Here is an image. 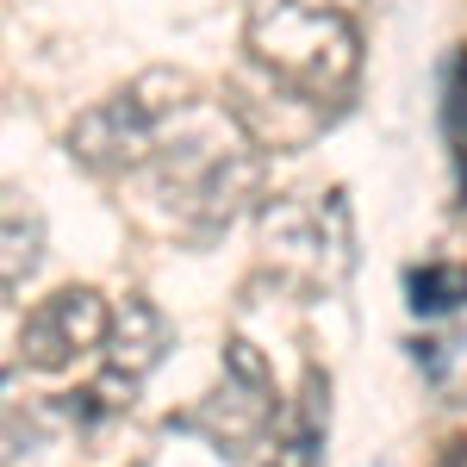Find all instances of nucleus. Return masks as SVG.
Segmentation results:
<instances>
[{
    "label": "nucleus",
    "mask_w": 467,
    "mask_h": 467,
    "mask_svg": "<svg viewBox=\"0 0 467 467\" xmlns=\"http://www.w3.org/2000/svg\"><path fill=\"white\" fill-rule=\"evenodd\" d=\"M275 411H281V393H275V374H268L262 349H255L250 337H231L224 343V380H218V393H206L193 411H181L175 424L206 436L218 455L244 462L255 442L275 431Z\"/></svg>",
    "instance_id": "20e7f679"
},
{
    "label": "nucleus",
    "mask_w": 467,
    "mask_h": 467,
    "mask_svg": "<svg viewBox=\"0 0 467 467\" xmlns=\"http://www.w3.org/2000/svg\"><path fill=\"white\" fill-rule=\"evenodd\" d=\"M37 262H44V218H37V206H26V193H6V255H0V287H6V299L26 293Z\"/></svg>",
    "instance_id": "6e6552de"
},
{
    "label": "nucleus",
    "mask_w": 467,
    "mask_h": 467,
    "mask_svg": "<svg viewBox=\"0 0 467 467\" xmlns=\"http://www.w3.org/2000/svg\"><path fill=\"white\" fill-rule=\"evenodd\" d=\"M442 131H449L455 175H462V193H467V50H455L442 63Z\"/></svg>",
    "instance_id": "9d476101"
},
{
    "label": "nucleus",
    "mask_w": 467,
    "mask_h": 467,
    "mask_svg": "<svg viewBox=\"0 0 467 467\" xmlns=\"http://www.w3.org/2000/svg\"><path fill=\"white\" fill-rule=\"evenodd\" d=\"M324 431H330V380H324V368H306L293 424L275 442V467H324Z\"/></svg>",
    "instance_id": "0eeeda50"
},
{
    "label": "nucleus",
    "mask_w": 467,
    "mask_h": 467,
    "mask_svg": "<svg viewBox=\"0 0 467 467\" xmlns=\"http://www.w3.org/2000/svg\"><path fill=\"white\" fill-rule=\"evenodd\" d=\"M405 293H411V312L418 318H449L467 306V268L455 262H424L405 275Z\"/></svg>",
    "instance_id": "1a4fd4ad"
},
{
    "label": "nucleus",
    "mask_w": 467,
    "mask_h": 467,
    "mask_svg": "<svg viewBox=\"0 0 467 467\" xmlns=\"http://www.w3.org/2000/svg\"><path fill=\"white\" fill-rule=\"evenodd\" d=\"M162 356H169V324H162V312L150 306L144 293H125L112 306V330H107V343H100V380L88 387L94 405H100V418L131 411L138 387L162 368Z\"/></svg>",
    "instance_id": "39448f33"
},
{
    "label": "nucleus",
    "mask_w": 467,
    "mask_h": 467,
    "mask_svg": "<svg viewBox=\"0 0 467 467\" xmlns=\"http://www.w3.org/2000/svg\"><path fill=\"white\" fill-rule=\"evenodd\" d=\"M69 150L175 237H218L262 200V150L244 119L175 69H150L88 107L69 125Z\"/></svg>",
    "instance_id": "f257e3e1"
},
{
    "label": "nucleus",
    "mask_w": 467,
    "mask_h": 467,
    "mask_svg": "<svg viewBox=\"0 0 467 467\" xmlns=\"http://www.w3.org/2000/svg\"><path fill=\"white\" fill-rule=\"evenodd\" d=\"M262 268L299 299H324L356 275V224L343 187L262 206Z\"/></svg>",
    "instance_id": "7ed1b4c3"
},
{
    "label": "nucleus",
    "mask_w": 467,
    "mask_h": 467,
    "mask_svg": "<svg viewBox=\"0 0 467 467\" xmlns=\"http://www.w3.org/2000/svg\"><path fill=\"white\" fill-rule=\"evenodd\" d=\"M436 467H467V455H462V442H449V449H442V462Z\"/></svg>",
    "instance_id": "9b49d317"
},
{
    "label": "nucleus",
    "mask_w": 467,
    "mask_h": 467,
    "mask_svg": "<svg viewBox=\"0 0 467 467\" xmlns=\"http://www.w3.org/2000/svg\"><path fill=\"white\" fill-rule=\"evenodd\" d=\"M244 44L287 94L312 107H343L361 75V32L330 0H250Z\"/></svg>",
    "instance_id": "f03ea898"
},
{
    "label": "nucleus",
    "mask_w": 467,
    "mask_h": 467,
    "mask_svg": "<svg viewBox=\"0 0 467 467\" xmlns=\"http://www.w3.org/2000/svg\"><path fill=\"white\" fill-rule=\"evenodd\" d=\"M112 330V306L100 299L94 287H63L50 293V299H37L26 324H19V356L26 368L37 374H57V368H69L75 356H88V349H100Z\"/></svg>",
    "instance_id": "423d86ee"
}]
</instances>
